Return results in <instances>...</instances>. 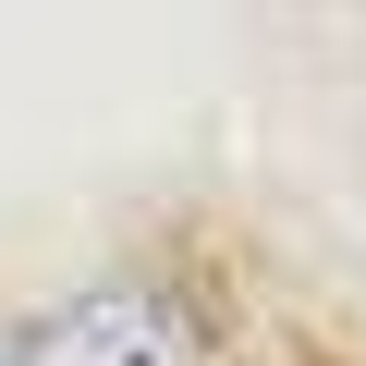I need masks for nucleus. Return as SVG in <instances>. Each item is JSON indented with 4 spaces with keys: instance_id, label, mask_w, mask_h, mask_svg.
Masks as SVG:
<instances>
[{
    "instance_id": "1",
    "label": "nucleus",
    "mask_w": 366,
    "mask_h": 366,
    "mask_svg": "<svg viewBox=\"0 0 366 366\" xmlns=\"http://www.w3.org/2000/svg\"><path fill=\"white\" fill-rule=\"evenodd\" d=\"M25 366H183V305L147 281H98L25 330Z\"/></svg>"
},
{
    "instance_id": "2",
    "label": "nucleus",
    "mask_w": 366,
    "mask_h": 366,
    "mask_svg": "<svg viewBox=\"0 0 366 366\" xmlns=\"http://www.w3.org/2000/svg\"><path fill=\"white\" fill-rule=\"evenodd\" d=\"M0 366H25V342H0Z\"/></svg>"
}]
</instances>
